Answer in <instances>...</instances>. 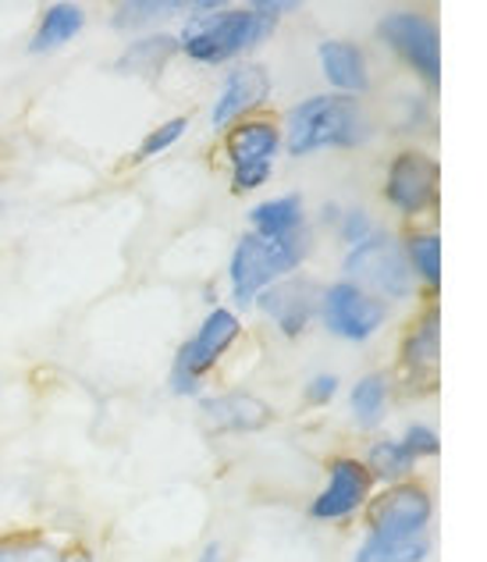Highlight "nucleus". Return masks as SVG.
Wrapping results in <instances>:
<instances>
[{
  "label": "nucleus",
  "mask_w": 487,
  "mask_h": 562,
  "mask_svg": "<svg viewBox=\"0 0 487 562\" xmlns=\"http://www.w3.org/2000/svg\"><path fill=\"white\" fill-rule=\"evenodd\" d=\"M314 254V228L282 235V239H268V235L246 232L235 243L228 257V292L235 306H253V300L263 292L299 274V268Z\"/></svg>",
  "instance_id": "obj_4"
},
{
  "label": "nucleus",
  "mask_w": 487,
  "mask_h": 562,
  "mask_svg": "<svg viewBox=\"0 0 487 562\" xmlns=\"http://www.w3.org/2000/svg\"><path fill=\"white\" fill-rule=\"evenodd\" d=\"M398 441L406 446V452L412 456L417 463H423V460H434V456L441 452V435H438V427H431V424H409L403 435H398Z\"/></svg>",
  "instance_id": "obj_28"
},
{
  "label": "nucleus",
  "mask_w": 487,
  "mask_h": 562,
  "mask_svg": "<svg viewBox=\"0 0 487 562\" xmlns=\"http://www.w3.org/2000/svg\"><path fill=\"white\" fill-rule=\"evenodd\" d=\"M65 562H100V559H97V552L90 549V544H82V541H68Z\"/></svg>",
  "instance_id": "obj_31"
},
{
  "label": "nucleus",
  "mask_w": 487,
  "mask_h": 562,
  "mask_svg": "<svg viewBox=\"0 0 487 562\" xmlns=\"http://www.w3.org/2000/svg\"><path fill=\"white\" fill-rule=\"evenodd\" d=\"M239 338H242V317L231 306H211L196 324V331L174 352L168 389L182 398H200L203 381L211 378V371L228 357Z\"/></svg>",
  "instance_id": "obj_5"
},
{
  "label": "nucleus",
  "mask_w": 487,
  "mask_h": 562,
  "mask_svg": "<svg viewBox=\"0 0 487 562\" xmlns=\"http://www.w3.org/2000/svg\"><path fill=\"white\" fill-rule=\"evenodd\" d=\"M360 460H363L366 473H371L377 487H392V484L412 481V473H417V460L406 452V446L398 441V435L374 438L371 446L363 449Z\"/></svg>",
  "instance_id": "obj_21"
},
{
  "label": "nucleus",
  "mask_w": 487,
  "mask_h": 562,
  "mask_svg": "<svg viewBox=\"0 0 487 562\" xmlns=\"http://www.w3.org/2000/svg\"><path fill=\"white\" fill-rule=\"evenodd\" d=\"M360 520L363 530L349 562H427L434 552V495L420 481L377 487Z\"/></svg>",
  "instance_id": "obj_2"
},
{
  "label": "nucleus",
  "mask_w": 487,
  "mask_h": 562,
  "mask_svg": "<svg viewBox=\"0 0 487 562\" xmlns=\"http://www.w3.org/2000/svg\"><path fill=\"white\" fill-rule=\"evenodd\" d=\"M299 11L295 0H257V4H185V22L179 36V54L193 65L217 68V65H239V57L257 50L263 40L274 33V25Z\"/></svg>",
  "instance_id": "obj_1"
},
{
  "label": "nucleus",
  "mask_w": 487,
  "mask_h": 562,
  "mask_svg": "<svg viewBox=\"0 0 487 562\" xmlns=\"http://www.w3.org/2000/svg\"><path fill=\"white\" fill-rule=\"evenodd\" d=\"M377 40L406 65L423 86L438 90L441 82V29L423 11H388L377 25Z\"/></svg>",
  "instance_id": "obj_9"
},
{
  "label": "nucleus",
  "mask_w": 487,
  "mask_h": 562,
  "mask_svg": "<svg viewBox=\"0 0 487 562\" xmlns=\"http://www.w3.org/2000/svg\"><path fill=\"white\" fill-rule=\"evenodd\" d=\"M335 239L342 243L346 249H352V246H360V243H366L371 235L377 232V221L371 217V211L366 206H346L342 203V211H338V221H335Z\"/></svg>",
  "instance_id": "obj_27"
},
{
  "label": "nucleus",
  "mask_w": 487,
  "mask_h": 562,
  "mask_svg": "<svg viewBox=\"0 0 487 562\" xmlns=\"http://www.w3.org/2000/svg\"><path fill=\"white\" fill-rule=\"evenodd\" d=\"M342 278L360 285L363 292L377 295L381 303H409L417 292V278H412L406 254H403V235L395 232H374L371 239L346 249L342 257Z\"/></svg>",
  "instance_id": "obj_6"
},
{
  "label": "nucleus",
  "mask_w": 487,
  "mask_h": 562,
  "mask_svg": "<svg viewBox=\"0 0 487 562\" xmlns=\"http://www.w3.org/2000/svg\"><path fill=\"white\" fill-rule=\"evenodd\" d=\"M320 76L331 86V93L363 100L374 93V76H371V57L356 40H324L317 47Z\"/></svg>",
  "instance_id": "obj_15"
},
{
  "label": "nucleus",
  "mask_w": 487,
  "mask_h": 562,
  "mask_svg": "<svg viewBox=\"0 0 487 562\" xmlns=\"http://www.w3.org/2000/svg\"><path fill=\"white\" fill-rule=\"evenodd\" d=\"M392 306L381 303L377 295L363 292L352 281L338 278L331 285H320V310L317 321L328 328L335 338L342 342H371L374 335H381V328L388 324Z\"/></svg>",
  "instance_id": "obj_10"
},
{
  "label": "nucleus",
  "mask_w": 487,
  "mask_h": 562,
  "mask_svg": "<svg viewBox=\"0 0 487 562\" xmlns=\"http://www.w3.org/2000/svg\"><path fill=\"white\" fill-rule=\"evenodd\" d=\"M271 90H274V82L263 65H257V61L231 65L225 76H220V86L211 103V128L225 136L231 125L253 117L263 103L271 100Z\"/></svg>",
  "instance_id": "obj_13"
},
{
  "label": "nucleus",
  "mask_w": 487,
  "mask_h": 562,
  "mask_svg": "<svg viewBox=\"0 0 487 562\" xmlns=\"http://www.w3.org/2000/svg\"><path fill=\"white\" fill-rule=\"evenodd\" d=\"M68 541L47 530H11L0 535V562H65Z\"/></svg>",
  "instance_id": "obj_23"
},
{
  "label": "nucleus",
  "mask_w": 487,
  "mask_h": 562,
  "mask_svg": "<svg viewBox=\"0 0 487 562\" xmlns=\"http://www.w3.org/2000/svg\"><path fill=\"white\" fill-rule=\"evenodd\" d=\"M189 114H174V117H168V122H160L157 128H150L146 136L139 139V146H136V154H132V160L136 165H146V160H157V157H165L168 150H174L182 139H185V132H189Z\"/></svg>",
  "instance_id": "obj_25"
},
{
  "label": "nucleus",
  "mask_w": 487,
  "mask_h": 562,
  "mask_svg": "<svg viewBox=\"0 0 487 562\" xmlns=\"http://www.w3.org/2000/svg\"><path fill=\"white\" fill-rule=\"evenodd\" d=\"M388 403H392V378L385 371H374V374H363L356 384L349 389V413H352V424L360 431L374 435L381 424L388 417Z\"/></svg>",
  "instance_id": "obj_20"
},
{
  "label": "nucleus",
  "mask_w": 487,
  "mask_h": 562,
  "mask_svg": "<svg viewBox=\"0 0 487 562\" xmlns=\"http://www.w3.org/2000/svg\"><path fill=\"white\" fill-rule=\"evenodd\" d=\"M193 562H228V549H225V541H217V538H211L203 544V549L196 552V559Z\"/></svg>",
  "instance_id": "obj_30"
},
{
  "label": "nucleus",
  "mask_w": 487,
  "mask_h": 562,
  "mask_svg": "<svg viewBox=\"0 0 487 562\" xmlns=\"http://www.w3.org/2000/svg\"><path fill=\"white\" fill-rule=\"evenodd\" d=\"M403 254L412 278L431 292L441 289V232L438 228H417L403 235Z\"/></svg>",
  "instance_id": "obj_24"
},
{
  "label": "nucleus",
  "mask_w": 487,
  "mask_h": 562,
  "mask_svg": "<svg viewBox=\"0 0 487 562\" xmlns=\"http://www.w3.org/2000/svg\"><path fill=\"white\" fill-rule=\"evenodd\" d=\"M438 367H441V310L427 306L403 338L398 378L412 392H431L438 384Z\"/></svg>",
  "instance_id": "obj_14"
},
{
  "label": "nucleus",
  "mask_w": 487,
  "mask_h": 562,
  "mask_svg": "<svg viewBox=\"0 0 487 562\" xmlns=\"http://www.w3.org/2000/svg\"><path fill=\"white\" fill-rule=\"evenodd\" d=\"M282 150L288 157H314L324 150H363L377 139V122L363 100L314 93L285 111Z\"/></svg>",
  "instance_id": "obj_3"
},
{
  "label": "nucleus",
  "mask_w": 487,
  "mask_h": 562,
  "mask_svg": "<svg viewBox=\"0 0 487 562\" xmlns=\"http://www.w3.org/2000/svg\"><path fill=\"white\" fill-rule=\"evenodd\" d=\"M174 57H179V36L168 33V29H157V33L132 36L128 47L114 57V71L117 76L154 82L165 76Z\"/></svg>",
  "instance_id": "obj_17"
},
{
  "label": "nucleus",
  "mask_w": 487,
  "mask_h": 562,
  "mask_svg": "<svg viewBox=\"0 0 487 562\" xmlns=\"http://www.w3.org/2000/svg\"><path fill=\"white\" fill-rule=\"evenodd\" d=\"M86 29V11L79 4H71V0H61V4H50L43 8L39 22L33 29V36H29V54H54L68 47L71 40Z\"/></svg>",
  "instance_id": "obj_19"
},
{
  "label": "nucleus",
  "mask_w": 487,
  "mask_h": 562,
  "mask_svg": "<svg viewBox=\"0 0 487 562\" xmlns=\"http://www.w3.org/2000/svg\"><path fill=\"white\" fill-rule=\"evenodd\" d=\"M185 14V0H125V4L111 8V29L117 33H157V25Z\"/></svg>",
  "instance_id": "obj_22"
},
{
  "label": "nucleus",
  "mask_w": 487,
  "mask_h": 562,
  "mask_svg": "<svg viewBox=\"0 0 487 562\" xmlns=\"http://www.w3.org/2000/svg\"><path fill=\"white\" fill-rule=\"evenodd\" d=\"M441 189V165L434 154L406 146L388 160L385 171V203L398 217H423L434 211Z\"/></svg>",
  "instance_id": "obj_11"
},
{
  "label": "nucleus",
  "mask_w": 487,
  "mask_h": 562,
  "mask_svg": "<svg viewBox=\"0 0 487 562\" xmlns=\"http://www.w3.org/2000/svg\"><path fill=\"white\" fill-rule=\"evenodd\" d=\"M246 221H249V232L268 235V239H282V235H295V232L309 228L306 203H303L299 192H282V196L253 203V206H249Z\"/></svg>",
  "instance_id": "obj_18"
},
{
  "label": "nucleus",
  "mask_w": 487,
  "mask_h": 562,
  "mask_svg": "<svg viewBox=\"0 0 487 562\" xmlns=\"http://www.w3.org/2000/svg\"><path fill=\"white\" fill-rule=\"evenodd\" d=\"M253 310L282 338H303L317 324L320 285L309 274H292L285 281H278V285L263 289L253 300Z\"/></svg>",
  "instance_id": "obj_12"
},
{
  "label": "nucleus",
  "mask_w": 487,
  "mask_h": 562,
  "mask_svg": "<svg viewBox=\"0 0 487 562\" xmlns=\"http://www.w3.org/2000/svg\"><path fill=\"white\" fill-rule=\"evenodd\" d=\"M338 392H342V378L331 374V371H320L306 381V389H303V398H306V406H331Z\"/></svg>",
  "instance_id": "obj_29"
},
{
  "label": "nucleus",
  "mask_w": 487,
  "mask_h": 562,
  "mask_svg": "<svg viewBox=\"0 0 487 562\" xmlns=\"http://www.w3.org/2000/svg\"><path fill=\"white\" fill-rule=\"evenodd\" d=\"M385 125H392V132H423V125H431V103L423 93L398 90L388 97Z\"/></svg>",
  "instance_id": "obj_26"
},
{
  "label": "nucleus",
  "mask_w": 487,
  "mask_h": 562,
  "mask_svg": "<svg viewBox=\"0 0 487 562\" xmlns=\"http://www.w3.org/2000/svg\"><path fill=\"white\" fill-rule=\"evenodd\" d=\"M200 413L214 431H225V435H257L274 420V409L268 398L249 395V392L200 395Z\"/></svg>",
  "instance_id": "obj_16"
},
{
  "label": "nucleus",
  "mask_w": 487,
  "mask_h": 562,
  "mask_svg": "<svg viewBox=\"0 0 487 562\" xmlns=\"http://www.w3.org/2000/svg\"><path fill=\"white\" fill-rule=\"evenodd\" d=\"M374 492L377 484L366 473L360 456H331L328 467H324V484L309 498L306 516L324 527H346L352 520H360Z\"/></svg>",
  "instance_id": "obj_8"
},
{
  "label": "nucleus",
  "mask_w": 487,
  "mask_h": 562,
  "mask_svg": "<svg viewBox=\"0 0 487 562\" xmlns=\"http://www.w3.org/2000/svg\"><path fill=\"white\" fill-rule=\"evenodd\" d=\"M220 154L228 165V186L239 196L260 192L274 179V165L282 157V125L268 114H253L231 125L220 139Z\"/></svg>",
  "instance_id": "obj_7"
}]
</instances>
